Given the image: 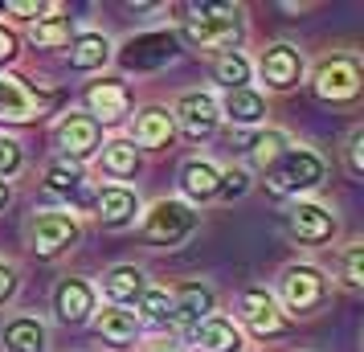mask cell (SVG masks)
I'll return each instance as SVG.
<instances>
[{"mask_svg":"<svg viewBox=\"0 0 364 352\" xmlns=\"http://www.w3.org/2000/svg\"><path fill=\"white\" fill-rule=\"evenodd\" d=\"M74 238H78V225L66 213H46L33 225V250L41 258H53V254H62L66 246H74Z\"/></svg>","mask_w":364,"mask_h":352,"instance_id":"obj_7","label":"cell"},{"mask_svg":"<svg viewBox=\"0 0 364 352\" xmlns=\"http://www.w3.org/2000/svg\"><path fill=\"white\" fill-rule=\"evenodd\" d=\"M70 41V21L66 17H50L33 25V46H62Z\"/></svg>","mask_w":364,"mask_h":352,"instance_id":"obj_30","label":"cell"},{"mask_svg":"<svg viewBox=\"0 0 364 352\" xmlns=\"http://www.w3.org/2000/svg\"><path fill=\"white\" fill-rule=\"evenodd\" d=\"M107 295L115 303H127V299H139L144 295V274L135 267H115L107 274Z\"/></svg>","mask_w":364,"mask_h":352,"instance_id":"obj_25","label":"cell"},{"mask_svg":"<svg viewBox=\"0 0 364 352\" xmlns=\"http://www.w3.org/2000/svg\"><path fill=\"white\" fill-rule=\"evenodd\" d=\"M217 193H225V197H242V193H246V172H242V168H230V172L221 176Z\"/></svg>","mask_w":364,"mask_h":352,"instance_id":"obj_33","label":"cell"},{"mask_svg":"<svg viewBox=\"0 0 364 352\" xmlns=\"http://www.w3.org/2000/svg\"><path fill=\"white\" fill-rule=\"evenodd\" d=\"M217 102L213 95H200V90H193V95H184L181 102H176V119H181L184 135H193V139H200V135H209L217 127Z\"/></svg>","mask_w":364,"mask_h":352,"instance_id":"obj_10","label":"cell"},{"mask_svg":"<svg viewBox=\"0 0 364 352\" xmlns=\"http://www.w3.org/2000/svg\"><path fill=\"white\" fill-rule=\"evenodd\" d=\"M181 185H184V193H188L193 201H209V197H217L221 172H217L209 160H188L184 172H181Z\"/></svg>","mask_w":364,"mask_h":352,"instance_id":"obj_17","label":"cell"},{"mask_svg":"<svg viewBox=\"0 0 364 352\" xmlns=\"http://www.w3.org/2000/svg\"><path fill=\"white\" fill-rule=\"evenodd\" d=\"M360 262H364V250H360V246H352V250H348V258H344V270H348V283H352V287L364 283Z\"/></svg>","mask_w":364,"mask_h":352,"instance_id":"obj_35","label":"cell"},{"mask_svg":"<svg viewBox=\"0 0 364 352\" xmlns=\"http://www.w3.org/2000/svg\"><path fill=\"white\" fill-rule=\"evenodd\" d=\"M21 168V148L13 139H0V181L9 176V172H17Z\"/></svg>","mask_w":364,"mask_h":352,"instance_id":"obj_32","label":"cell"},{"mask_svg":"<svg viewBox=\"0 0 364 352\" xmlns=\"http://www.w3.org/2000/svg\"><path fill=\"white\" fill-rule=\"evenodd\" d=\"M237 311H242V319H246L258 336H274V332H282V328H287V324H282V316H279V303H274V295H270V291H258V287L242 295Z\"/></svg>","mask_w":364,"mask_h":352,"instance_id":"obj_8","label":"cell"},{"mask_svg":"<svg viewBox=\"0 0 364 352\" xmlns=\"http://www.w3.org/2000/svg\"><path fill=\"white\" fill-rule=\"evenodd\" d=\"M135 139H139L144 148H160V144H168V139H172V115L160 111V107H148V111L139 115V123H135Z\"/></svg>","mask_w":364,"mask_h":352,"instance_id":"obj_21","label":"cell"},{"mask_svg":"<svg viewBox=\"0 0 364 352\" xmlns=\"http://www.w3.org/2000/svg\"><path fill=\"white\" fill-rule=\"evenodd\" d=\"M258 70H262V82L287 90V86L299 82V74H303V58H299V50H291V46H270V50L262 53Z\"/></svg>","mask_w":364,"mask_h":352,"instance_id":"obj_12","label":"cell"},{"mask_svg":"<svg viewBox=\"0 0 364 352\" xmlns=\"http://www.w3.org/2000/svg\"><path fill=\"white\" fill-rule=\"evenodd\" d=\"M139 311H144L151 324H168V319H172V299H168L164 291H144V295H139Z\"/></svg>","mask_w":364,"mask_h":352,"instance_id":"obj_31","label":"cell"},{"mask_svg":"<svg viewBox=\"0 0 364 352\" xmlns=\"http://www.w3.org/2000/svg\"><path fill=\"white\" fill-rule=\"evenodd\" d=\"M13 287H17V279H13V270H9L4 262H0V299H4V295H13Z\"/></svg>","mask_w":364,"mask_h":352,"instance_id":"obj_37","label":"cell"},{"mask_svg":"<svg viewBox=\"0 0 364 352\" xmlns=\"http://www.w3.org/2000/svg\"><path fill=\"white\" fill-rule=\"evenodd\" d=\"M213 78L225 90H246V78H250V62L242 58V53H221L217 58V66H213Z\"/></svg>","mask_w":364,"mask_h":352,"instance_id":"obj_26","label":"cell"},{"mask_svg":"<svg viewBox=\"0 0 364 352\" xmlns=\"http://www.w3.org/2000/svg\"><path fill=\"white\" fill-rule=\"evenodd\" d=\"M0 58H13V37L0 29Z\"/></svg>","mask_w":364,"mask_h":352,"instance_id":"obj_38","label":"cell"},{"mask_svg":"<svg viewBox=\"0 0 364 352\" xmlns=\"http://www.w3.org/2000/svg\"><path fill=\"white\" fill-rule=\"evenodd\" d=\"M139 213V201H135V193L132 188H102V197H99V218L107 221V225H127V221Z\"/></svg>","mask_w":364,"mask_h":352,"instance_id":"obj_18","label":"cell"},{"mask_svg":"<svg viewBox=\"0 0 364 352\" xmlns=\"http://www.w3.org/2000/svg\"><path fill=\"white\" fill-rule=\"evenodd\" d=\"M225 115L233 123H258L266 115V102L262 95H254V90H230L225 95Z\"/></svg>","mask_w":364,"mask_h":352,"instance_id":"obj_24","label":"cell"},{"mask_svg":"<svg viewBox=\"0 0 364 352\" xmlns=\"http://www.w3.org/2000/svg\"><path fill=\"white\" fill-rule=\"evenodd\" d=\"M4 348L9 352H46V328L37 319H13L4 328Z\"/></svg>","mask_w":364,"mask_h":352,"instance_id":"obj_20","label":"cell"},{"mask_svg":"<svg viewBox=\"0 0 364 352\" xmlns=\"http://www.w3.org/2000/svg\"><path fill=\"white\" fill-rule=\"evenodd\" d=\"M197 225V213L188 209V205L181 201H160L156 209L148 213V221H144V234L151 238V242H164V246H176L188 230Z\"/></svg>","mask_w":364,"mask_h":352,"instance_id":"obj_3","label":"cell"},{"mask_svg":"<svg viewBox=\"0 0 364 352\" xmlns=\"http://www.w3.org/2000/svg\"><path fill=\"white\" fill-rule=\"evenodd\" d=\"M250 151H254V164H258V168H270L282 151H287V135H282V132H266V135L254 139V148H250Z\"/></svg>","mask_w":364,"mask_h":352,"instance_id":"obj_29","label":"cell"},{"mask_svg":"<svg viewBox=\"0 0 364 352\" xmlns=\"http://www.w3.org/2000/svg\"><path fill=\"white\" fill-rule=\"evenodd\" d=\"M111 58V46L102 33H82L74 46H70V66L74 70H95Z\"/></svg>","mask_w":364,"mask_h":352,"instance_id":"obj_22","label":"cell"},{"mask_svg":"<svg viewBox=\"0 0 364 352\" xmlns=\"http://www.w3.org/2000/svg\"><path fill=\"white\" fill-rule=\"evenodd\" d=\"M33 111H37L33 95H29L17 78H0V119L25 123V119H33Z\"/></svg>","mask_w":364,"mask_h":352,"instance_id":"obj_19","label":"cell"},{"mask_svg":"<svg viewBox=\"0 0 364 352\" xmlns=\"http://www.w3.org/2000/svg\"><path fill=\"white\" fill-rule=\"evenodd\" d=\"M348 148H352V172H360V168H364V156H360V148H364V132H352V144H348Z\"/></svg>","mask_w":364,"mask_h":352,"instance_id":"obj_36","label":"cell"},{"mask_svg":"<svg viewBox=\"0 0 364 352\" xmlns=\"http://www.w3.org/2000/svg\"><path fill=\"white\" fill-rule=\"evenodd\" d=\"M176 58V37L172 33H144L123 46V66L127 70H160Z\"/></svg>","mask_w":364,"mask_h":352,"instance_id":"obj_4","label":"cell"},{"mask_svg":"<svg viewBox=\"0 0 364 352\" xmlns=\"http://www.w3.org/2000/svg\"><path fill=\"white\" fill-rule=\"evenodd\" d=\"M102 168L115 172V176L135 172V144L132 139H115V144H107V148H102Z\"/></svg>","mask_w":364,"mask_h":352,"instance_id":"obj_27","label":"cell"},{"mask_svg":"<svg viewBox=\"0 0 364 352\" xmlns=\"http://www.w3.org/2000/svg\"><path fill=\"white\" fill-rule=\"evenodd\" d=\"M99 135H102L99 123L90 115H66L58 123V148L66 156H74V160H82V156H90L99 148Z\"/></svg>","mask_w":364,"mask_h":352,"instance_id":"obj_9","label":"cell"},{"mask_svg":"<svg viewBox=\"0 0 364 352\" xmlns=\"http://www.w3.org/2000/svg\"><path fill=\"white\" fill-rule=\"evenodd\" d=\"M193 348L197 352H242V336L230 319L209 316L193 328Z\"/></svg>","mask_w":364,"mask_h":352,"instance_id":"obj_13","label":"cell"},{"mask_svg":"<svg viewBox=\"0 0 364 352\" xmlns=\"http://www.w3.org/2000/svg\"><path fill=\"white\" fill-rule=\"evenodd\" d=\"M237 37H242V21H237V9H230V4H193V17L184 21V41L200 46V50L230 53Z\"/></svg>","mask_w":364,"mask_h":352,"instance_id":"obj_1","label":"cell"},{"mask_svg":"<svg viewBox=\"0 0 364 352\" xmlns=\"http://www.w3.org/2000/svg\"><path fill=\"white\" fill-rule=\"evenodd\" d=\"M315 95L319 99H331V102L356 99L360 95V70H356V62H348V58L323 62L319 74H315Z\"/></svg>","mask_w":364,"mask_h":352,"instance_id":"obj_5","label":"cell"},{"mask_svg":"<svg viewBox=\"0 0 364 352\" xmlns=\"http://www.w3.org/2000/svg\"><path fill=\"white\" fill-rule=\"evenodd\" d=\"M323 299V274L315 267H291L282 274V303L291 311H311Z\"/></svg>","mask_w":364,"mask_h":352,"instance_id":"obj_6","label":"cell"},{"mask_svg":"<svg viewBox=\"0 0 364 352\" xmlns=\"http://www.w3.org/2000/svg\"><path fill=\"white\" fill-rule=\"evenodd\" d=\"M209 311H213V291L200 283L181 287V295L172 299V319H181L188 328H197L200 319H209Z\"/></svg>","mask_w":364,"mask_h":352,"instance_id":"obj_15","label":"cell"},{"mask_svg":"<svg viewBox=\"0 0 364 352\" xmlns=\"http://www.w3.org/2000/svg\"><path fill=\"white\" fill-rule=\"evenodd\" d=\"M4 9H9V13H17V17H41V13H50V4H41V0H9V4H4Z\"/></svg>","mask_w":364,"mask_h":352,"instance_id":"obj_34","label":"cell"},{"mask_svg":"<svg viewBox=\"0 0 364 352\" xmlns=\"http://www.w3.org/2000/svg\"><path fill=\"white\" fill-rule=\"evenodd\" d=\"M9 197H13V193H9V181H0V209L9 205Z\"/></svg>","mask_w":364,"mask_h":352,"instance_id":"obj_39","label":"cell"},{"mask_svg":"<svg viewBox=\"0 0 364 352\" xmlns=\"http://www.w3.org/2000/svg\"><path fill=\"white\" fill-rule=\"evenodd\" d=\"M319 181H323V164H319V156L307 151V148H287L274 164L266 168V188L279 193V197L315 188Z\"/></svg>","mask_w":364,"mask_h":352,"instance_id":"obj_2","label":"cell"},{"mask_svg":"<svg viewBox=\"0 0 364 352\" xmlns=\"http://www.w3.org/2000/svg\"><path fill=\"white\" fill-rule=\"evenodd\" d=\"M127 90H123V82H115V78H102V82H95L90 90H86V107H90V119L95 123H115V119L127 115Z\"/></svg>","mask_w":364,"mask_h":352,"instance_id":"obj_11","label":"cell"},{"mask_svg":"<svg viewBox=\"0 0 364 352\" xmlns=\"http://www.w3.org/2000/svg\"><path fill=\"white\" fill-rule=\"evenodd\" d=\"M99 332L107 336V340H115V344H127V340H135V332H139V319H135V311L107 307L99 316Z\"/></svg>","mask_w":364,"mask_h":352,"instance_id":"obj_23","label":"cell"},{"mask_svg":"<svg viewBox=\"0 0 364 352\" xmlns=\"http://www.w3.org/2000/svg\"><path fill=\"white\" fill-rule=\"evenodd\" d=\"M336 230V221H331L328 209H319V205H295L291 209V234L303 238V242H323L331 238Z\"/></svg>","mask_w":364,"mask_h":352,"instance_id":"obj_16","label":"cell"},{"mask_svg":"<svg viewBox=\"0 0 364 352\" xmlns=\"http://www.w3.org/2000/svg\"><path fill=\"white\" fill-rule=\"evenodd\" d=\"M53 303H58V316L66 319V324H82V319L95 311V291H90L82 279H66V283L58 287Z\"/></svg>","mask_w":364,"mask_h":352,"instance_id":"obj_14","label":"cell"},{"mask_svg":"<svg viewBox=\"0 0 364 352\" xmlns=\"http://www.w3.org/2000/svg\"><path fill=\"white\" fill-rule=\"evenodd\" d=\"M46 181H50L53 193H74V188L82 185V168L74 164V160H58V164H50Z\"/></svg>","mask_w":364,"mask_h":352,"instance_id":"obj_28","label":"cell"},{"mask_svg":"<svg viewBox=\"0 0 364 352\" xmlns=\"http://www.w3.org/2000/svg\"><path fill=\"white\" fill-rule=\"evenodd\" d=\"M156 352H181V348H156Z\"/></svg>","mask_w":364,"mask_h":352,"instance_id":"obj_40","label":"cell"}]
</instances>
